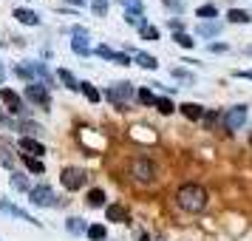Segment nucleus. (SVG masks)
Instances as JSON below:
<instances>
[{"instance_id":"41","label":"nucleus","mask_w":252,"mask_h":241,"mask_svg":"<svg viewBox=\"0 0 252 241\" xmlns=\"http://www.w3.org/2000/svg\"><path fill=\"white\" fill-rule=\"evenodd\" d=\"M0 125H6V128H12V131H17V125H14V122H12L6 114H3V108H0Z\"/></svg>"},{"instance_id":"22","label":"nucleus","mask_w":252,"mask_h":241,"mask_svg":"<svg viewBox=\"0 0 252 241\" xmlns=\"http://www.w3.org/2000/svg\"><path fill=\"white\" fill-rule=\"evenodd\" d=\"M65 230H68L71 236H82L88 227H85V221H82V218L74 216V218H68V221H65Z\"/></svg>"},{"instance_id":"18","label":"nucleus","mask_w":252,"mask_h":241,"mask_svg":"<svg viewBox=\"0 0 252 241\" xmlns=\"http://www.w3.org/2000/svg\"><path fill=\"white\" fill-rule=\"evenodd\" d=\"M88 207H105V190L102 187H91L88 190V199H85Z\"/></svg>"},{"instance_id":"24","label":"nucleus","mask_w":252,"mask_h":241,"mask_svg":"<svg viewBox=\"0 0 252 241\" xmlns=\"http://www.w3.org/2000/svg\"><path fill=\"white\" fill-rule=\"evenodd\" d=\"M227 17H229V23H250L252 20V14L244 12V9H229Z\"/></svg>"},{"instance_id":"19","label":"nucleus","mask_w":252,"mask_h":241,"mask_svg":"<svg viewBox=\"0 0 252 241\" xmlns=\"http://www.w3.org/2000/svg\"><path fill=\"white\" fill-rule=\"evenodd\" d=\"M57 77H60V82H63L65 88H71V91H80V82H77V77H74L68 69H60Z\"/></svg>"},{"instance_id":"11","label":"nucleus","mask_w":252,"mask_h":241,"mask_svg":"<svg viewBox=\"0 0 252 241\" xmlns=\"http://www.w3.org/2000/svg\"><path fill=\"white\" fill-rule=\"evenodd\" d=\"M20 150H23L26 156H34V159L46 156V148H43V142H37V139H32V137H23V139H20Z\"/></svg>"},{"instance_id":"12","label":"nucleus","mask_w":252,"mask_h":241,"mask_svg":"<svg viewBox=\"0 0 252 241\" xmlns=\"http://www.w3.org/2000/svg\"><path fill=\"white\" fill-rule=\"evenodd\" d=\"M221 29H224V26L218 23V20H201V23H198V29H195V34L210 40V37H218V34H221Z\"/></svg>"},{"instance_id":"8","label":"nucleus","mask_w":252,"mask_h":241,"mask_svg":"<svg viewBox=\"0 0 252 241\" xmlns=\"http://www.w3.org/2000/svg\"><path fill=\"white\" fill-rule=\"evenodd\" d=\"M244 122H247V108H244V105H235V108H229L227 114H224V128H227L229 134L238 131Z\"/></svg>"},{"instance_id":"13","label":"nucleus","mask_w":252,"mask_h":241,"mask_svg":"<svg viewBox=\"0 0 252 241\" xmlns=\"http://www.w3.org/2000/svg\"><path fill=\"white\" fill-rule=\"evenodd\" d=\"M29 66H32V71H34V77L40 80L43 88H54V77L48 74V69L43 66V63H29Z\"/></svg>"},{"instance_id":"28","label":"nucleus","mask_w":252,"mask_h":241,"mask_svg":"<svg viewBox=\"0 0 252 241\" xmlns=\"http://www.w3.org/2000/svg\"><path fill=\"white\" fill-rule=\"evenodd\" d=\"M173 40H176V46H182V48H193L195 46V40L187 32H179V34H173Z\"/></svg>"},{"instance_id":"10","label":"nucleus","mask_w":252,"mask_h":241,"mask_svg":"<svg viewBox=\"0 0 252 241\" xmlns=\"http://www.w3.org/2000/svg\"><path fill=\"white\" fill-rule=\"evenodd\" d=\"M0 210H6L9 216H14V218H20V221H29V224H34V227H40L43 221H37L34 216H29L26 210H20L17 205H12V202H6V199H0Z\"/></svg>"},{"instance_id":"35","label":"nucleus","mask_w":252,"mask_h":241,"mask_svg":"<svg viewBox=\"0 0 252 241\" xmlns=\"http://www.w3.org/2000/svg\"><path fill=\"white\" fill-rule=\"evenodd\" d=\"M94 54H96V57H102V60H111V63L116 60V51H114V48H108V46H96V48H94Z\"/></svg>"},{"instance_id":"43","label":"nucleus","mask_w":252,"mask_h":241,"mask_svg":"<svg viewBox=\"0 0 252 241\" xmlns=\"http://www.w3.org/2000/svg\"><path fill=\"white\" fill-rule=\"evenodd\" d=\"M167 26H170V29H173V32H176V34L182 32V20H176V17H173V20H170V23H167Z\"/></svg>"},{"instance_id":"9","label":"nucleus","mask_w":252,"mask_h":241,"mask_svg":"<svg viewBox=\"0 0 252 241\" xmlns=\"http://www.w3.org/2000/svg\"><path fill=\"white\" fill-rule=\"evenodd\" d=\"M0 100H3V105H6L12 114H17V116L26 114L23 100H20V94H17V91H12V88H0Z\"/></svg>"},{"instance_id":"44","label":"nucleus","mask_w":252,"mask_h":241,"mask_svg":"<svg viewBox=\"0 0 252 241\" xmlns=\"http://www.w3.org/2000/svg\"><path fill=\"white\" fill-rule=\"evenodd\" d=\"M235 77H241V80H252V69L250 71H235Z\"/></svg>"},{"instance_id":"5","label":"nucleus","mask_w":252,"mask_h":241,"mask_svg":"<svg viewBox=\"0 0 252 241\" xmlns=\"http://www.w3.org/2000/svg\"><path fill=\"white\" fill-rule=\"evenodd\" d=\"M60 182H63V187H65V190H71V193H74V190H80L82 184L88 182V173L80 171V168H65V171H63V176H60Z\"/></svg>"},{"instance_id":"34","label":"nucleus","mask_w":252,"mask_h":241,"mask_svg":"<svg viewBox=\"0 0 252 241\" xmlns=\"http://www.w3.org/2000/svg\"><path fill=\"white\" fill-rule=\"evenodd\" d=\"M91 12L96 17H105L108 14V0H91Z\"/></svg>"},{"instance_id":"38","label":"nucleus","mask_w":252,"mask_h":241,"mask_svg":"<svg viewBox=\"0 0 252 241\" xmlns=\"http://www.w3.org/2000/svg\"><path fill=\"white\" fill-rule=\"evenodd\" d=\"M161 3H164L170 12H184V3H182V0H161Z\"/></svg>"},{"instance_id":"17","label":"nucleus","mask_w":252,"mask_h":241,"mask_svg":"<svg viewBox=\"0 0 252 241\" xmlns=\"http://www.w3.org/2000/svg\"><path fill=\"white\" fill-rule=\"evenodd\" d=\"M105 216L108 221H127V210L119 205H105Z\"/></svg>"},{"instance_id":"45","label":"nucleus","mask_w":252,"mask_h":241,"mask_svg":"<svg viewBox=\"0 0 252 241\" xmlns=\"http://www.w3.org/2000/svg\"><path fill=\"white\" fill-rule=\"evenodd\" d=\"M6 80V69H3V63H0V82Z\"/></svg>"},{"instance_id":"23","label":"nucleus","mask_w":252,"mask_h":241,"mask_svg":"<svg viewBox=\"0 0 252 241\" xmlns=\"http://www.w3.org/2000/svg\"><path fill=\"white\" fill-rule=\"evenodd\" d=\"M80 91L85 94V100H88V103H99V100H102V94L96 91L91 82H80Z\"/></svg>"},{"instance_id":"21","label":"nucleus","mask_w":252,"mask_h":241,"mask_svg":"<svg viewBox=\"0 0 252 241\" xmlns=\"http://www.w3.org/2000/svg\"><path fill=\"white\" fill-rule=\"evenodd\" d=\"M85 233H88V239L91 241H105L108 239V227H105V224H91Z\"/></svg>"},{"instance_id":"39","label":"nucleus","mask_w":252,"mask_h":241,"mask_svg":"<svg viewBox=\"0 0 252 241\" xmlns=\"http://www.w3.org/2000/svg\"><path fill=\"white\" fill-rule=\"evenodd\" d=\"M23 131H29V134H37V137L43 134V128L37 125V122H23Z\"/></svg>"},{"instance_id":"40","label":"nucleus","mask_w":252,"mask_h":241,"mask_svg":"<svg viewBox=\"0 0 252 241\" xmlns=\"http://www.w3.org/2000/svg\"><path fill=\"white\" fill-rule=\"evenodd\" d=\"M201 119H204L207 128H213V125H216V119H218V114H216V111H210V114H204Z\"/></svg>"},{"instance_id":"30","label":"nucleus","mask_w":252,"mask_h":241,"mask_svg":"<svg viewBox=\"0 0 252 241\" xmlns=\"http://www.w3.org/2000/svg\"><path fill=\"white\" fill-rule=\"evenodd\" d=\"M119 6H125L127 12H136V14H142L145 12V6H142V0H116Z\"/></svg>"},{"instance_id":"29","label":"nucleus","mask_w":252,"mask_h":241,"mask_svg":"<svg viewBox=\"0 0 252 241\" xmlns=\"http://www.w3.org/2000/svg\"><path fill=\"white\" fill-rule=\"evenodd\" d=\"M139 37H142V40H159V29H156V26H142V29H139Z\"/></svg>"},{"instance_id":"15","label":"nucleus","mask_w":252,"mask_h":241,"mask_svg":"<svg viewBox=\"0 0 252 241\" xmlns=\"http://www.w3.org/2000/svg\"><path fill=\"white\" fill-rule=\"evenodd\" d=\"M14 20L23 23V26H40V17L32 9H14Z\"/></svg>"},{"instance_id":"4","label":"nucleus","mask_w":252,"mask_h":241,"mask_svg":"<svg viewBox=\"0 0 252 241\" xmlns=\"http://www.w3.org/2000/svg\"><path fill=\"white\" fill-rule=\"evenodd\" d=\"M29 202L37 207H54L57 205V196H54V190L48 184H37V187L29 190Z\"/></svg>"},{"instance_id":"31","label":"nucleus","mask_w":252,"mask_h":241,"mask_svg":"<svg viewBox=\"0 0 252 241\" xmlns=\"http://www.w3.org/2000/svg\"><path fill=\"white\" fill-rule=\"evenodd\" d=\"M0 165H3V168H14V156L6 145H0Z\"/></svg>"},{"instance_id":"26","label":"nucleus","mask_w":252,"mask_h":241,"mask_svg":"<svg viewBox=\"0 0 252 241\" xmlns=\"http://www.w3.org/2000/svg\"><path fill=\"white\" fill-rule=\"evenodd\" d=\"M23 162H26V171H32V173H46V165L40 159H34V156H26L23 153Z\"/></svg>"},{"instance_id":"1","label":"nucleus","mask_w":252,"mask_h":241,"mask_svg":"<svg viewBox=\"0 0 252 241\" xmlns=\"http://www.w3.org/2000/svg\"><path fill=\"white\" fill-rule=\"evenodd\" d=\"M207 190L201 187V184L195 182H184L179 190H176V205L182 207L184 213H201L207 207Z\"/></svg>"},{"instance_id":"36","label":"nucleus","mask_w":252,"mask_h":241,"mask_svg":"<svg viewBox=\"0 0 252 241\" xmlns=\"http://www.w3.org/2000/svg\"><path fill=\"white\" fill-rule=\"evenodd\" d=\"M173 77H176V80H182V82H187V85H193V82H195V77L190 74V71H184V69H173Z\"/></svg>"},{"instance_id":"46","label":"nucleus","mask_w":252,"mask_h":241,"mask_svg":"<svg viewBox=\"0 0 252 241\" xmlns=\"http://www.w3.org/2000/svg\"><path fill=\"white\" fill-rule=\"evenodd\" d=\"M68 3H74V6H80V3H85V0H68Z\"/></svg>"},{"instance_id":"3","label":"nucleus","mask_w":252,"mask_h":241,"mask_svg":"<svg viewBox=\"0 0 252 241\" xmlns=\"http://www.w3.org/2000/svg\"><path fill=\"white\" fill-rule=\"evenodd\" d=\"M133 94V88H130V82H116V85H111L108 91H105V97H108V103L114 105L116 111H127L125 100Z\"/></svg>"},{"instance_id":"33","label":"nucleus","mask_w":252,"mask_h":241,"mask_svg":"<svg viewBox=\"0 0 252 241\" xmlns=\"http://www.w3.org/2000/svg\"><path fill=\"white\" fill-rule=\"evenodd\" d=\"M195 14H198L201 20H213V17H216V14H218V9H216V6H213V3H207V6H201V9H198V12H195Z\"/></svg>"},{"instance_id":"42","label":"nucleus","mask_w":252,"mask_h":241,"mask_svg":"<svg viewBox=\"0 0 252 241\" xmlns=\"http://www.w3.org/2000/svg\"><path fill=\"white\" fill-rule=\"evenodd\" d=\"M227 43H213V46H210V51H216V54H221V51H227Z\"/></svg>"},{"instance_id":"47","label":"nucleus","mask_w":252,"mask_h":241,"mask_svg":"<svg viewBox=\"0 0 252 241\" xmlns=\"http://www.w3.org/2000/svg\"><path fill=\"white\" fill-rule=\"evenodd\" d=\"M250 145H252V134H250Z\"/></svg>"},{"instance_id":"25","label":"nucleus","mask_w":252,"mask_h":241,"mask_svg":"<svg viewBox=\"0 0 252 241\" xmlns=\"http://www.w3.org/2000/svg\"><path fill=\"white\" fill-rule=\"evenodd\" d=\"M153 108H156L159 114H164V116H170L173 111H176V105H173L167 97H156V105H153Z\"/></svg>"},{"instance_id":"16","label":"nucleus","mask_w":252,"mask_h":241,"mask_svg":"<svg viewBox=\"0 0 252 241\" xmlns=\"http://www.w3.org/2000/svg\"><path fill=\"white\" fill-rule=\"evenodd\" d=\"M133 63L142 66V69H148V71H156V66H159V60L153 57V54H148V51H136L133 54Z\"/></svg>"},{"instance_id":"2","label":"nucleus","mask_w":252,"mask_h":241,"mask_svg":"<svg viewBox=\"0 0 252 241\" xmlns=\"http://www.w3.org/2000/svg\"><path fill=\"white\" fill-rule=\"evenodd\" d=\"M127 176H130L133 182L148 184V182L156 179V165H153L148 156H133V159L127 162Z\"/></svg>"},{"instance_id":"14","label":"nucleus","mask_w":252,"mask_h":241,"mask_svg":"<svg viewBox=\"0 0 252 241\" xmlns=\"http://www.w3.org/2000/svg\"><path fill=\"white\" fill-rule=\"evenodd\" d=\"M179 111H182L190 122H198V119L204 116V108H201L198 103H184V105H179Z\"/></svg>"},{"instance_id":"27","label":"nucleus","mask_w":252,"mask_h":241,"mask_svg":"<svg viewBox=\"0 0 252 241\" xmlns=\"http://www.w3.org/2000/svg\"><path fill=\"white\" fill-rule=\"evenodd\" d=\"M14 74H17L20 80H26V82H29V85L34 82V71H32V66H23V63H20V66L14 69Z\"/></svg>"},{"instance_id":"20","label":"nucleus","mask_w":252,"mask_h":241,"mask_svg":"<svg viewBox=\"0 0 252 241\" xmlns=\"http://www.w3.org/2000/svg\"><path fill=\"white\" fill-rule=\"evenodd\" d=\"M12 187L17 190V193H29V190H32L29 176H26V173H12Z\"/></svg>"},{"instance_id":"32","label":"nucleus","mask_w":252,"mask_h":241,"mask_svg":"<svg viewBox=\"0 0 252 241\" xmlns=\"http://www.w3.org/2000/svg\"><path fill=\"white\" fill-rule=\"evenodd\" d=\"M136 100L142 105H156V97H153V91H148V88H139L136 91Z\"/></svg>"},{"instance_id":"6","label":"nucleus","mask_w":252,"mask_h":241,"mask_svg":"<svg viewBox=\"0 0 252 241\" xmlns=\"http://www.w3.org/2000/svg\"><path fill=\"white\" fill-rule=\"evenodd\" d=\"M71 48H74V54H80V57L94 54V48L88 46V32H85L82 26H74V29H71Z\"/></svg>"},{"instance_id":"7","label":"nucleus","mask_w":252,"mask_h":241,"mask_svg":"<svg viewBox=\"0 0 252 241\" xmlns=\"http://www.w3.org/2000/svg\"><path fill=\"white\" fill-rule=\"evenodd\" d=\"M26 100H32L34 105H40L43 111L51 108V97H48V88H43L40 82H32V85H26Z\"/></svg>"},{"instance_id":"37","label":"nucleus","mask_w":252,"mask_h":241,"mask_svg":"<svg viewBox=\"0 0 252 241\" xmlns=\"http://www.w3.org/2000/svg\"><path fill=\"white\" fill-rule=\"evenodd\" d=\"M125 20H127L130 26H136V29H142V26H148V20H145L142 14H136V12H127V14H125Z\"/></svg>"}]
</instances>
